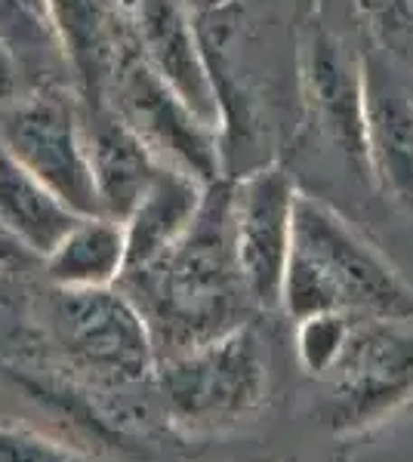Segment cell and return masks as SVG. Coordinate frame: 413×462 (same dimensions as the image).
<instances>
[{
  "label": "cell",
  "mask_w": 413,
  "mask_h": 462,
  "mask_svg": "<svg viewBox=\"0 0 413 462\" xmlns=\"http://www.w3.org/2000/svg\"><path fill=\"white\" fill-rule=\"evenodd\" d=\"M210 185L198 182L189 173L161 167L136 207L124 219L127 235V272H139L176 247L194 219L204 210Z\"/></svg>",
  "instance_id": "5bb4252c"
},
{
  "label": "cell",
  "mask_w": 413,
  "mask_h": 462,
  "mask_svg": "<svg viewBox=\"0 0 413 462\" xmlns=\"http://www.w3.org/2000/svg\"><path fill=\"white\" fill-rule=\"evenodd\" d=\"M84 126L99 213L124 222L164 163L105 102H87Z\"/></svg>",
  "instance_id": "7c38bea8"
},
{
  "label": "cell",
  "mask_w": 413,
  "mask_h": 462,
  "mask_svg": "<svg viewBox=\"0 0 413 462\" xmlns=\"http://www.w3.org/2000/svg\"><path fill=\"white\" fill-rule=\"evenodd\" d=\"M59 50L78 71L87 102L102 96L117 53L130 41L127 0H47Z\"/></svg>",
  "instance_id": "4fadbf2b"
},
{
  "label": "cell",
  "mask_w": 413,
  "mask_h": 462,
  "mask_svg": "<svg viewBox=\"0 0 413 462\" xmlns=\"http://www.w3.org/2000/svg\"><path fill=\"white\" fill-rule=\"evenodd\" d=\"M321 422L336 435L380 429L413 407V315L355 318L327 370Z\"/></svg>",
  "instance_id": "3957f363"
},
{
  "label": "cell",
  "mask_w": 413,
  "mask_h": 462,
  "mask_svg": "<svg viewBox=\"0 0 413 462\" xmlns=\"http://www.w3.org/2000/svg\"><path fill=\"white\" fill-rule=\"evenodd\" d=\"M0 462H84L69 447L25 426L0 429Z\"/></svg>",
  "instance_id": "d6986e66"
},
{
  "label": "cell",
  "mask_w": 413,
  "mask_h": 462,
  "mask_svg": "<svg viewBox=\"0 0 413 462\" xmlns=\"http://www.w3.org/2000/svg\"><path fill=\"white\" fill-rule=\"evenodd\" d=\"M0 43L16 56V62H28L47 53L50 43H56L50 22L34 16L22 0H0Z\"/></svg>",
  "instance_id": "ac0fdd59"
},
{
  "label": "cell",
  "mask_w": 413,
  "mask_h": 462,
  "mask_svg": "<svg viewBox=\"0 0 413 462\" xmlns=\"http://www.w3.org/2000/svg\"><path fill=\"white\" fill-rule=\"evenodd\" d=\"M281 309L293 320L321 311L398 318L413 315V287L340 210L299 191Z\"/></svg>",
  "instance_id": "6da1fadb"
},
{
  "label": "cell",
  "mask_w": 413,
  "mask_h": 462,
  "mask_svg": "<svg viewBox=\"0 0 413 462\" xmlns=\"http://www.w3.org/2000/svg\"><path fill=\"white\" fill-rule=\"evenodd\" d=\"M0 143L80 216L99 213L87 154L84 106L56 84L19 89L0 106Z\"/></svg>",
  "instance_id": "8992f818"
},
{
  "label": "cell",
  "mask_w": 413,
  "mask_h": 462,
  "mask_svg": "<svg viewBox=\"0 0 413 462\" xmlns=\"http://www.w3.org/2000/svg\"><path fill=\"white\" fill-rule=\"evenodd\" d=\"M296 195L293 176L277 163H262L231 182V244L247 296L259 309H281Z\"/></svg>",
  "instance_id": "ba28073f"
},
{
  "label": "cell",
  "mask_w": 413,
  "mask_h": 462,
  "mask_svg": "<svg viewBox=\"0 0 413 462\" xmlns=\"http://www.w3.org/2000/svg\"><path fill=\"white\" fill-rule=\"evenodd\" d=\"M299 84L312 126L352 170L364 163V59L340 34L312 25L299 43Z\"/></svg>",
  "instance_id": "30bf717a"
},
{
  "label": "cell",
  "mask_w": 413,
  "mask_h": 462,
  "mask_svg": "<svg viewBox=\"0 0 413 462\" xmlns=\"http://www.w3.org/2000/svg\"><path fill=\"white\" fill-rule=\"evenodd\" d=\"M78 219V210H71L0 143V235L43 259Z\"/></svg>",
  "instance_id": "9a60e30c"
},
{
  "label": "cell",
  "mask_w": 413,
  "mask_h": 462,
  "mask_svg": "<svg viewBox=\"0 0 413 462\" xmlns=\"http://www.w3.org/2000/svg\"><path fill=\"white\" fill-rule=\"evenodd\" d=\"M19 71L22 65L16 62V56L0 43V106L19 93Z\"/></svg>",
  "instance_id": "ffe728a7"
},
{
  "label": "cell",
  "mask_w": 413,
  "mask_h": 462,
  "mask_svg": "<svg viewBox=\"0 0 413 462\" xmlns=\"http://www.w3.org/2000/svg\"><path fill=\"white\" fill-rule=\"evenodd\" d=\"M355 318L343 315V311H321L296 320V357L303 370L314 379H324L327 370L336 364L349 330Z\"/></svg>",
  "instance_id": "e0dca14e"
},
{
  "label": "cell",
  "mask_w": 413,
  "mask_h": 462,
  "mask_svg": "<svg viewBox=\"0 0 413 462\" xmlns=\"http://www.w3.org/2000/svg\"><path fill=\"white\" fill-rule=\"evenodd\" d=\"M364 163L380 195L413 219V96L377 59H364Z\"/></svg>",
  "instance_id": "8fae6325"
},
{
  "label": "cell",
  "mask_w": 413,
  "mask_h": 462,
  "mask_svg": "<svg viewBox=\"0 0 413 462\" xmlns=\"http://www.w3.org/2000/svg\"><path fill=\"white\" fill-rule=\"evenodd\" d=\"M105 102L133 133L152 148L164 167L189 173L198 182L216 185L225 179L222 133L201 121L194 111L148 69L133 37L117 53L102 87Z\"/></svg>",
  "instance_id": "5b68a950"
},
{
  "label": "cell",
  "mask_w": 413,
  "mask_h": 462,
  "mask_svg": "<svg viewBox=\"0 0 413 462\" xmlns=\"http://www.w3.org/2000/svg\"><path fill=\"white\" fill-rule=\"evenodd\" d=\"M145 296L152 318L148 324H167L170 333H183L185 348L220 337L244 324L238 309L250 302L238 272L235 244H231V182L210 185L204 210L194 219L189 235L157 263L139 272H127Z\"/></svg>",
  "instance_id": "7a4b0ae2"
},
{
  "label": "cell",
  "mask_w": 413,
  "mask_h": 462,
  "mask_svg": "<svg viewBox=\"0 0 413 462\" xmlns=\"http://www.w3.org/2000/svg\"><path fill=\"white\" fill-rule=\"evenodd\" d=\"M22 4L28 6V10L34 13V16H41L43 22H50V6H47V0H22ZM52 28V25H50Z\"/></svg>",
  "instance_id": "44dd1931"
},
{
  "label": "cell",
  "mask_w": 413,
  "mask_h": 462,
  "mask_svg": "<svg viewBox=\"0 0 413 462\" xmlns=\"http://www.w3.org/2000/svg\"><path fill=\"white\" fill-rule=\"evenodd\" d=\"M50 320L65 355L89 374L136 383L155 367L152 324L124 290H56Z\"/></svg>",
  "instance_id": "52a82bcc"
},
{
  "label": "cell",
  "mask_w": 413,
  "mask_h": 462,
  "mask_svg": "<svg viewBox=\"0 0 413 462\" xmlns=\"http://www.w3.org/2000/svg\"><path fill=\"white\" fill-rule=\"evenodd\" d=\"M284 462H299V459H284Z\"/></svg>",
  "instance_id": "7402d4cb"
},
{
  "label": "cell",
  "mask_w": 413,
  "mask_h": 462,
  "mask_svg": "<svg viewBox=\"0 0 413 462\" xmlns=\"http://www.w3.org/2000/svg\"><path fill=\"white\" fill-rule=\"evenodd\" d=\"M133 43L157 78L204 124L222 133V93L189 0H127Z\"/></svg>",
  "instance_id": "9c48e42d"
},
{
  "label": "cell",
  "mask_w": 413,
  "mask_h": 462,
  "mask_svg": "<svg viewBox=\"0 0 413 462\" xmlns=\"http://www.w3.org/2000/svg\"><path fill=\"white\" fill-rule=\"evenodd\" d=\"M43 268L56 290L115 287L127 274L124 222L102 213L80 216L62 241L43 256Z\"/></svg>",
  "instance_id": "2e32d148"
},
{
  "label": "cell",
  "mask_w": 413,
  "mask_h": 462,
  "mask_svg": "<svg viewBox=\"0 0 413 462\" xmlns=\"http://www.w3.org/2000/svg\"><path fill=\"white\" fill-rule=\"evenodd\" d=\"M170 413L189 429H229L250 420L268 394V348L253 324L170 357L161 370Z\"/></svg>",
  "instance_id": "277c9868"
}]
</instances>
